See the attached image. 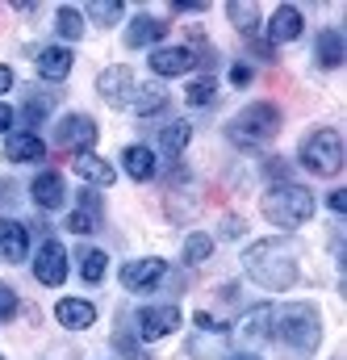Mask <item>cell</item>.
Listing matches in <instances>:
<instances>
[{"instance_id": "25", "label": "cell", "mask_w": 347, "mask_h": 360, "mask_svg": "<svg viewBox=\"0 0 347 360\" xmlns=\"http://www.w3.org/2000/svg\"><path fill=\"white\" fill-rule=\"evenodd\" d=\"M188 139H192V126H188L184 117H176V122H168V126H159V151H164L168 160H180V155H184Z\"/></svg>"}, {"instance_id": "21", "label": "cell", "mask_w": 347, "mask_h": 360, "mask_svg": "<svg viewBox=\"0 0 347 360\" xmlns=\"http://www.w3.org/2000/svg\"><path fill=\"white\" fill-rule=\"evenodd\" d=\"M130 109H134L138 117H151V113H164V109H168V89H164L159 80H147V84H134V101H130Z\"/></svg>"}, {"instance_id": "17", "label": "cell", "mask_w": 347, "mask_h": 360, "mask_svg": "<svg viewBox=\"0 0 347 360\" xmlns=\"http://www.w3.org/2000/svg\"><path fill=\"white\" fill-rule=\"evenodd\" d=\"M164 34H168V25H164L159 17L143 13V17H134V21L126 25V46H130V51H143V46H159V42H164Z\"/></svg>"}, {"instance_id": "3", "label": "cell", "mask_w": 347, "mask_h": 360, "mask_svg": "<svg viewBox=\"0 0 347 360\" xmlns=\"http://www.w3.org/2000/svg\"><path fill=\"white\" fill-rule=\"evenodd\" d=\"M260 210H263V218H268L272 226L293 231V226H301V222H310V218H314V193H310L306 184L284 180V184H272V188L263 193Z\"/></svg>"}, {"instance_id": "41", "label": "cell", "mask_w": 347, "mask_h": 360, "mask_svg": "<svg viewBox=\"0 0 347 360\" xmlns=\"http://www.w3.org/2000/svg\"><path fill=\"white\" fill-rule=\"evenodd\" d=\"M172 8H176V13H201L205 4H197V0H176Z\"/></svg>"}, {"instance_id": "44", "label": "cell", "mask_w": 347, "mask_h": 360, "mask_svg": "<svg viewBox=\"0 0 347 360\" xmlns=\"http://www.w3.org/2000/svg\"><path fill=\"white\" fill-rule=\"evenodd\" d=\"M0 360H4V356H0Z\"/></svg>"}, {"instance_id": "23", "label": "cell", "mask_w": 347, "mask_h": 360, "mask_svg": "<svg viewBox=\"0 0 347 360\" xmlns=\"http://www.w3.org/2000/svg\"><path fill=\"white\" fill-rule=\"evenodd\" d=\"M55 101H59L55 92L30 89V92H25V101H21V113H17V117H21L25 126H42V122L55 113Z\"/></svg>"}, {"instance_id": "28", "label": "cell", "mask_w": 347, "mask_h": 360, "mask_svg": "<svg viewBox=\"0 0 347 360\" xmlns=\"http://www.w3.org/2000/svg\"><path fill=\"white\" fill-rule=\"evenodd\" d=\"M209 256H214V239H209L205 231H192V235L184 239V264H188V269H201Z\"/></svg>"}, {"instance_id": "35", "label": "cell", "mask_w": 347, "mask_h": 360, "mask_svg": "<svg viewBox=\"0 0 347 360\" xmlns=\"http://www.w3.org/2000/svg\"><path fill=\"white\" fill-rule=\"evenodd\" d=\"M80 210H84V214H92V218H105V205H100V197H96L92 188H84V193H80Z\"/></svg>"}, {"instance_id": "15", "label": "cell", "mask_w": 347, "mask_h": 360, "mask_svg": "<svg viewBox=\"0 0 347 360\" xmlns=\"http://www.w3.org/2000/svg\"><path fill=\"white\" fill-rule=\"evenodd\" d=\"M301 30H306L301 8H297V4H280V8L272 13V21H268V46H272V42H297Z\"/></svg>"}, {"instance_id": "1", "label": "cell", "mask_w": 347, "mask_h": 360, "mask_svg": "<svg viewBox=\"0 0 347 360\" xmlns=\"http://www.w3.org/2000/svg\"><path fill=\"white\" fill-rule=\"evenodd\" d=\"M297 256H301V248L293 239H256L243 252V272L268 293H284L297 285V272H301Z\"/></svg>"}, {"instance_id": "7", "label": "cell", "mask_w": 347, "mask_h": 360, "mask_svg": "<svg viewBox=\"0 0 347 360\" xmlns=\"http://www.w3.org/2000/svg\"><path fill=\"white\" fill-rule=\"evenodd\" d=\"M134 72L126 68V63H117V68H105L100 76H96V92H100V101L105 105H113V109H130V101H134Z\"/></svg>"}, {"instance_id": "30", "label": "cell", "mask_w": 347, "mask_h": 360, "mask_svg": "<svg viewBox=\"0 0 347 360\" xmlns=\"http://www.w3.org/2000/svg\"><path fill=\"white\" fill-rule=\"evenodd\" d=\"M184 101H188V105H197V109L214 105V101H218V84H214V76H201V80H192V84L184 89Z\"/></svg>"}, {"instance_id": "2", "label": "cell", "mask_w": 347, "mask_h": 360, "mask_svg": "<svg viewBox=\"0 0 347 360\" xmlns=\"http://www.w3.org/2000/svg\"><path fill=\"white\" fill-rule=\"evenodd\" d=\"M272 340L293 352L297 360L314 356L318 340H322V323H318V310L310 302H289L280 310H272Z\"/></svg>"}, {"instance_id": "22", "label": "cell", "mask_w": 347, "mask_h": 360, "mask_svg": "<svg viewBox=\"0 0 347 360\" xmlns=\"http://www.w3.org/2000/svg\"><path fill=\"white\" fill-rule=\"evenodd\" d=\"M314 59H318V68H327V72L343 68L347 46H343V38H339V30H322V34L314 38Z\"/></svg>"}, {"instance_id": "16", "label": "cell", "mask_w": 347, "mask_h": 360, "mask_svg": "<svg viewBox=\"0 0 347 360\" xmlns=\"http://www.w3.org/2000/svg\"><path fill=\"white\" fill-rule=\"evenodd\" d=\"M30 197H34V205L38 210H59L63 201H67V184H63V176L59 172H38L34 176V184H30Z\"/></svg>"}, {"instance_id": "29", "label": "cell", "mask_w": 347, "mask_h": 360, "mask_svg": "<svg viewBox=\"0 0 347 360\" xmlns=\"http://www.w3.org/2000/svg\"><path fill=\"white\" fill-rule=\"evenodd\" d=\"M55 30H59V38H67V42L84 38V13L72 8V4H63V8L55 13Z\"/></svg>"}, {"instance_id": "19", "label": "cell", "mask_w": 347, "mask_h": 360, "mask_svg": "<svg viewBox=\"0 0 347 360\" xmlns=\"http://www.w3.org/2000/svg\"><path fill=\"white\" fill-rule=\"evenodd\" d=\"M55 319H59V327H67V331H84L96 323V306L84 302V297H63L59 306H55Z\"/></svg>"}, {"instance_id": "24", "label": "cell", "mask_w": 347, "mask_h": 360, "mask_svg": "<svg viewBox=\"0 0 347 360\" xmlns=\"http://www.w3.org/2000/svg\"><path fill=\"white\" fill-rule=\"evenodd\" d=\"M239 340H243V344H263V340H272V306H256V310L243 314Z\"/></svg>"}, {"instance_id": "42", "label": "cell", "mask_w": 347, "mask_h": 360, "mask_svg": "<svg viewBox=\"0 0 347 360\" xmlns=\"http://www.w3.org/2000/svg\"><path fill=\"white\" fill-rule=\"evenodd\" d=\"M8 89H13V68H4V63H0V96H4Z\"/></svg>"}, {"instance_id": "27", "label": "cell", "mask_w": 347, "mask_h": 360, "mask_svg": "<svg viewBox=\"0 0 347 360\" xmlns=\"http://www.w3.org/2000/svg\"><path fill=\"white\" fill-rule=\"evenodd\" d=\"M76 260H80V276H84L88 285H100V281H105V272H109V256H105L100 248H84Z\"/></svg>"}, {"instance_id": "4", "label": "cell", "mask_w": 347, "mask_h": 360, "mask_svg": "<svg viewBox=\"0 0 347 360\" xmlns=\"http://www.w3.org/2000/svg\"><path fill=\"white\" fill-rule=\"evenodd\" d=\"M280 134V109L272 101H256L247 109H239L230 122H226V139L239 143V147H263Z\"/></svg>"}, {"instance_id": "34", "label": "cell", "mask_w": 347, "mask_h": 360, "mask_svg": "<svg viewBox=\"0 0 347 360\" xmlns=\"http://www.w3.org/2000/svg\"><path fill=\"white\" fill-rule=\"evenodd\" d=\"M17 314V289L0 281V319H13Z\"/></svg>"}, {"instance_id": "6", "label": "cell", "mask_w": 347, "mask_h": 360, "mask_svg": "<svg viewBox=\"0 0 347 360\" xmlns=\"http://www.w3.org/2000/svg\"><path fill=\"white\" fill-rule=\"evenodd\" d=\"M96 134H100V130H96L92 113H67V117H59V126H55V143H59V147H67L72 155L92 151Z\"/></svg>"}, {"instance_id": "8", "label": "cell", "mask_w": 347, "mask_h": 360, "mask_svg": "<svg viewBox=\"0 0 347 360\" xmlns=\"http://www.w3.org/2000/svg\"><path fill=\"white\" fill-rule=\"evenodd\" d=\"M164 276H168V260H159V256L126 260V264H122V285H126L130 293H151Z\"/></svg>"}, {"instance_id": "37", "label": "cell", "mask_w": 347, "mask_h": 360, "mask_svg": "<svg viewBox=\"0 0 347 360\" xmlns=\"http://www.w3.org/2000/svg\"><path fill=\"white\" fill-rule=\"evenodd\" d=\"M230 80H235L239 89H243V84H251V68H247V63H235V68H230Z\"/></svg>"}, {"instance_id": "14", "label": "cell", "mask_w": 347, "mask_h": 360, "mask_svg": "<svg viewBox=\"0 0 347 360\" xmlns=\"http://www.w3.org/2000/svg\"><path fill=\"white\" fill-rule=\"evenodd\" d=\"M30 256V231L17 218H0V260L4 264H21Z\"/></svg>"}, {"instance_id": "33", "label": "cell", "mask_w": 347, "mask_h": 360, "mask_svg": "<svg viewBox=\"0 0 347 360\" xmlns=\"http://www.w3.org/2000/svg\"><path fill=\"white\" fill-rule=\"evenodd\" d=\"M113 344H117V352H122L126 360H151L147 352H143V348H138V344H134V340H130V335H126V331H122V335H117Z\"/></svg>"}, {"instance_id": "9", "label": "cell", "mask_w": 347, "mask_h": 360, "mask_svg": "<svg viewBox=\"0 0 347 360\" xmlns=\"http://www.w3.org/2000/svg\"><path fill=\"white\" fill-rule=\"evenodd\" d=\"M180 327V306H143L138 310V340L155 344Z\"/></svg>"}, {"instance_id": "39", "label": "cell", "mask_w": 347, "mask_h": 360, "mask_svg": "<svg viewBox=\"0 0 347 360\" xmlns=\"http://www.w3.org/2000/svg\"><path fill=\"white\" fill-rule=\"evenodd\" d=\"M327 205H331L335 214H347V193H343V188H335V193L327 197Z\"/></svg>"}, {"instance_id": "40", "label": "cell", "mask_w": 347, "mask_h": 360, "mask_svg": "<svg viewBox=\"0 0 347 360\" xmlns=\"http://www.w3.org/2000/svg\"><path fill=\"white\" fill-rule=\"evenodd\" d=\"M222 235H226V239H235V235H243V222H239V218H226V226H222Z\"/></svg>"}, {"instance_id": "10", "label": "cell", "mask_w": 347, "mask_h": 360, "mask_svg": "<svg viewBox=\"0 0 347 360\" xmlns=\"http://www.w3.org/2000/svg\"><path fill=\"white\" fill-rule=\"evenodd\" d=\"M34 276H38L42 285H51V289L67 281V252H63L59 239H42L38 260H34Z\"/></svg>"}, {"instance_id": "5", "label": "cell", "mask_w": 347, "mask_h": 360, "mask_svg": "<svg viewBox=\"0 0 347 360\" xmlns=\"http://www.w3.org/2000/svg\"><path fill=\"white\" fill-rule=\"evenodd\" d=\"M301 168L314 172V176H339L343 172V139L335 126H322L314 134L301 139V151H297Z\"/></svg>"}, {"instance_id": "43", "label": "cell", "mask_w": 347, "mask_h": 360, "mask_svg": "<svg viewBox=\"0 0 347 360\" xmlns=\"http://www.w3.org/2000/svg\"><path fill=\"white\" fill-rule=\"evenodd\" d=\"M222 360H260L256 352H230V356H222Z\"/></svg>"}, {"instance_id": "36", "label": "cell", "mask_w": 347, "mask_h": 360, "mask_svg": "<svg viewBox=\"0 0 347 360\" xmlns=\"http://www.w3.org/2000/svg\"><path fill=\"white\" fill-rule=\"evenodd\" d=\"M192 323H197L201 331H209V335H218V331H226V327H222V323H218V319H214L209 310H197V314H192Z\"/></svg>"}, {"instance_id": "31", "label": "cell", "mask_w": 347, "mask_h": 360, "mask_svg": "<svg viewBox=\"0 0 347 360\" xmlns=\"http://www.w3.org/2000/svg\"><path fill=\"white\" fill-rule=\"evenodd\" d=\"M84 13L96 25H113V21H122V0H88Z\"/></svg>"}, {"instance_id": "11", "label": "cell", "mask_w": 347, "mask_h": 360, "mask_svg": "<svg viewBox=\"0 0 347 360\" xmlns=\"http://www.w3.org/2000/svg\"><path fill=\"white\" fill-rule=\"evenodd\" d=\"M147 63H151V72H155L159 80H168V76H184V72L197 68V59H192L188 46H155Z\"/></svg>"}, {"instance_id": "26", "label": "cell", "mask_w": 347, "mask_h": 360, "mask_svg": "<svg viewBox=\"0 0 347 360\" xmlns=\"http://www.w3.org/2000/svg\"><path fill=\"white\" fill-rule=\"evenodd\" d=\"M226 17H230V25H235L239 34L256 38V30H260V8H256L251 0H230V4H226Z\"/></svg>"}, {"instance_id": "12", "label": "cell", "mask_w": 347, "mask_h": 360, "mask_svg": "<svg viewBox=\"0 0 347 360\" xmlns=\"http://www.w3.org/2000/svg\"><path fill=\"white\" fill-rule=\"evenodd\" d=\"M72 172L92 184V188H109L113 180H117V168L109 164V160H100L96 151H80V155H72Z\"/></svg>"}, {"instance_id": "38", "label": "cell", "mask_w": 347, "mask_h": 360, "mask_svg": "<svg viewBox=\"0 0 347 360\" xmlns=\"http://www.w3.org/2000/svg\"><path fill=\"white\" fill-rule=\"evenodd\" d=\"M13 122H17V113L0 101V134H13Z\"/></svg>"}, {"instance_id": "13", "label": "cell", "mask_w": 347, "mask_h": 360, "mask_svg": "<svg viewBox=\"0 0 347 360\" xmlns=\"http://www.w3.org/2000/svg\"><path fill=\"white\" fill-rule=\"evenodd\" d=\"M4 160H13V164H38V160H46V143L34 130H13V134H4Z\"/></svg>"}, {"instance_id": "20", "label": "cell", "mask_w": 347, "mask_h": 360, "mask_svg": "<svg viewBox=\"0 0 347 360\" xmlns=\"http://www.w3.org/2000/svg\"><path fill=\"white\" fill-rule=\"evenodd\" d=\"M122 168H126V176L130 180L147 184V180L155 176V151H151L147 143H130V147L122 151Z\"/></svg>"}, {"instance_id": "18", "label": "cell", "mask_w": 347, "mask_h": 360, "mask_svg": "<svg viewBox=\"0 0 347 360\" xmlns=\"http://www.w3.org/2000/svg\"><path fill=\"white\" fill-rule=\"evenodd\" d=\"M34 63H38V76H42V80L59 84V80H67V76H72V63H76V59H72V51H67V46H42Z\"/></svg>"}, {"instance_id": "32", "label": "cell", "mask_w": 347, "mask_h": 360, "mask_svg": "<svg viewBox=\"0 0 347 360\" xmlns=\"http://www.w3.org/2000/svg\"><path fill=\"white\" fill-rule=\"evenodd\" d=\"M96 226H100V218H92V214H84V210H76V214L67 218V231H72V235H92Z\"/></svg>"}]
</instances>
